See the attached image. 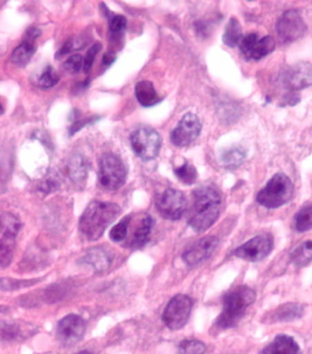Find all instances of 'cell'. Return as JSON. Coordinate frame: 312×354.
Returning <instances> with one entry per match:
<instances>
[{
    "label": "cell",
    "instance_id": "1",
    "mask_svg": "<svg viewBox=\"0 0 312 354\" xmlns=\"http://www.w3.org/2000/svg\"><path fill=\"white\" fill-rule=\"evenodd\" d=\"M222 207L223 198L217 188L212 185H201L193 192L188 224L195 232H204L218 220Z\"/></svg>",
    "mask_w": 312,
    "mask_h": 354
},
{
    "label": "cell",
    "instance_id": "2",
    "mask_svg": "<svg viewBox=\"0 0 312 354\" xmlns=\"http://www.w3.org/2000/svg\"><path fill=\"white\" fill-rule=\"evenodd\" d=\"M120 212V207L116 203L92 201L86 207L79 221L81 232L88 241L99 240Z\"/></svg>",
    "mask_w": 312,
    "mask_h": 354
},
{
    "label": "cell",
    "instance_id": "3",
    "mask_svg": "<svg viewBox=\"0 0 312 354\" xmlns=\"http://www.w3.org/2000/svg\"><path fill=\"white\" fill-rule=\"evenodd\" d=\"M255 300V291L248 286H239L233 289L224 297L223 311L216 320L217 328L226 330L235 327Z\"/></svg>",
    "mask_w": 312,
    "mask_h": 354
},
{
    "label": "cell",
    "instance_id": "4",
    "mask_svg": "<svg viewBox=\"0 0 312 354\" xmlns=\"http://www.w3.org/2000/svg\"><path fill=\"white\" fill-rule=\"evenodd\" d=\"M294 185L285 174L277 173L257 196L258 203L266 209H277L289 203L293 196Z\"/></svg>",
    "mask_w": 312,
    "mask_h": 354
},
{
    "label": "cell",
    "instance_id": "5",
    "mask_svg": "<svg viewBox=\"0 0 312 354\" xmlns=\"http://www.w3.org/2000/svg\"><path fill=\"white\" fill-rule=\"evenodd\" d=\"M98 178L106 189H119L128 178V169L123 160L113 153H104L99 160Z\"/></svg>",
    "mask_w": 312,
    "mask_h": 354
},
{
    "label": "cell",
    "instance_id": "6",
    "mask_svg": "<svg viewBox=\"0 0 312 354\" xmlns=\"http://www.w3.org/2000/svg\"><path fill=\"white\" fill-rule=\"evenodd\" d=\"M132 150L144 161L156 159L162 150V139L150 126H140L130 135Z\"/></svg>",
    "mask_w": 312,
    "mask_h": 354
},
{
    "label": "cell",
    "instance_id": "7",
    "mask_svg": "<svg viewBox=\"0 0 312 354\" xmlns=\"http://www.w3.org/2000/svg\"><path fill=\"white\" fill-rule=\"evenodd\" d=\"M193 302L186 295L179 294L168 302L162 315V320L168 328L181 330L187 324L192 313Z\"/></svg>",
    "mask_w": 312,
    "mask_h": 354
},
{
    "label": "cell",
    "instance_id": "8",
    "mask_svg": "<svg viewBox=\"0 0 312 354\" xmlns=\"http://www.w3.org/2000/svg\"><path fill=\"white\" fill-rule=\"evenodd\" d=\"M156 207L163 218L178 221L186 212L188 201L182 191L168 188L157 196Z\"/></svg>",
    "mask_w": 312,
    "mask_h": 354
},
{
    "label": "cell",
    "instance_id": "9",
    "mask_svg": "<svg viewBox=\"0 0 312 354\" xmlns=\"http://www.w3.org/2000/svg\"><path fill=\"white\" fill-rule=\"evenodd\" d=\"M275 29L284 43H293L304 36L307 26L299 10H291L284 12L278 19Z\"/></svg>",
    "mask_w": 312,
    "mask_h": 354
},
{
    "label": "cell",
    "instance_id": "10",
    "mask_svg": "<svg viewBox=\"0 0 312 354\" xmlns=\"http://www.w3.org/2000/svg\"><path fill=\"white\" fill-rule=\"evenodd\" d=\"M274 248V238L271 233L255 236L235 250V255L247 262L257 263L265 259Z\"/></svg>",
    "mask_w": 312,
    "mask_h": 354
},
{
    "label": "cell",
    "instance_id": "11",
    "mask_svg": "<svg viewBox=\"0 0 312 354\" xmlns=\"http://www.w3.org/2000/svg\"><path fill=\"white\" fill-rule=\"evenodd\" d=\"M201 131L202 123L199 117L193 113L185 114L171 131L170 142L176 147H187L197 140Z\"/></svg>",
    "mask_w": 312,
    "mask_h": 354
},
{
    "label": "cell",
    "instance_id": "12",
    "mask_svg": "<svg viewBox=\"0 0 312 354\" xmlns=\"http://www.w3.org/2000/svg\"><path fill=\"white\" fill-rule=\"evenodd\" d=\"M239 47L247 61H260L274 52L275 44L271 36L260 39L255 33H249L242 39Z\"/></svg>",
    "mask_w": 312,
    "mask_h": 354
},
{
    "label": "cell",
    "instance_id": "13",
    "mask_svg": "<svg viewBox=\"0 0 312 354\" xmlns=\"http://www.w3.org/2000/svg\"><path fill=\"white\" fill-rule=\"evenodd\" d=\"M281 82L289 91H298L312 86V64L300 62L283 73Z\"/></svg>",
    "mask_w": 312,
    "mask_h": 354
},
{
    "label": "cell",
    "instance_id": "14",
    "mask_svg": "<svg viewBox=\"0 0 312 354\" xmlns=\"http://www.w3.org/2000/svg\"><path fill=\"white\" fill-rule=\"evenodd\" d=\"M86 324L78 315H68L59 322L57 336L59 341L66 346H72L80 342L86 333Z\"/></svg>",
    "mask_w": 312,
    "mask_h": 354
},
{
    "label": "cell",
    "instance_id": "15",
    "mask_svg": "<svg viewBox=\"0 0 312 354\" xmlns=\"http://www.w3.org/2000/svg\"><path fill=\"white\" fill-rule=\"evenodd\" d=\"M219 244L215 236H206L193 244L182 255L184 263L189 266H195L202 263L212 257Z\"/></svg>",
    "mask_w": 312,
    "mask_h": 354
},
{
    "label": "cell",
    "instance_id": "16",
    "mask_svg": "<svg viewBox=\"0 0 312 354\" xmlns=\"http://www.w3.org/2000/svg\"><path fill=\"white\" fill-rule=\"evenodd\" d=\"M41 35V30L36 27H30L25 32L22 43L13 50L11 62L19 67L26 66L32 60L37 50L36 41Z\"/></svg>",
    "mask_w": 312,
    "mask_h": 354
},
{
    "label": "cell",
    "instance_id": "17",
    "mask_svg": "<svg viewBox=\"0 0 312 354\" xmlns=\"http://www.w3.org/2000/svg\"><path fill=\"white\" fill-rule=\"evenodd\" d=\"M89 161L81 154L75 153L67 160L64 167V176L75 185L81 187L86 184L89 173Z\"/></svg>",
    "mask_w": 312,
    "mask_h": 354
},
{
    "label": "cell",
    "instance_id": "18",
    "mask_svg": "<svg viewBox=\"0 0 312 354\" xmlns=\"http://www.w3.org/2000/svg\"><path fill=\"white\" fill-rule=\"evenodd\" d=\"M111 257L103 248H94L89 250L83 257L79 259L81 266L91 267L95 272L106 271L111 265Z\"/></svg>",
    "mask_w": 312,
    "mask_h": 354
},
{
    "label": "cell",
    "instance_id": "19",
    "mask_svg": "<svg viewBox=\"0 0 312 354\" xmlns=\"http://www.w3.org/2000/svg\"><path fill=\"white\" fill-rule=\"evenodd\" d=\"M261 354H302V350L291 336L280 334L264 348Z\"/></svg>",
    "mask_w": 312,
    "mask_h": 354
},
{
    "label": "cell",
    "instance_id": "20",
    "mask_svg": "<svg viewBox=\"0 0 312 354\" xmlns=\"http://www.w3.org/2000/svg\"><path fill=\"white\" fill-rule=\"evenodd\" d=\"M135 95L140 105L145 108L155 106L162 101V97L157 95L153 83L148 80L140 81L135 86Z\"/></svg>",
    "mask_w": 312,
    "mask_h": 354
},
{
    "label": "cell",
    "instance_id": "21",
    "mask_svg": "<svg viewBox=\"0 0 312 354\" xmlns=\"http://www.w3.org/2000/svg\"><path fill=\"white\" fill-rule=\"evenodd\" d=\"M246 159V150L241 145H234L221 153L219 162L222 167L228 170H234L240 167Z\"/></svg>",
    "mask_w": 312,
    "mask_h": 354
},
{
    "label": "cell",
    "instance_id": "22",
    "mask_svg": "<svg viewBox=\"0 0 312 354\" xmlns=\"http://www.w3.org/2000/svg\"><path fill=\"white\" fill-rule=\"evenodd\" d=\"M153 226V221L150 216H145L144 218L140 220L135 227L133 233H132L130 240H129V245L131 248H142L147 243Z\"/></svg>",
    "mask_w": 312,
    "mask_h": 354
},
{
    "label": "cell",
    "instance_id": "23",
    "mask_svg": "<svg viewBox=\"0 0 312 354\" xmlns=\"http://www.w3.org/2000/svg\"><path fill=\"white\" fill-rule=\"evenodd\" d=\"M303 307L295 303H288L278 307L277 310L269 315V320L272 322H291L302 317Z\"/></svg>",
    "mask_w": 312,
    "mask_h": 354
},
{
    "label": "cell",
    "instance_id": "24",
    "mask_svg": "<svg viewBox=\"0 0 312 354\" xmlns=\"http://www.w3.org/2000/svg\"><path fill=\"white\" fill-rule=\"evenodd\" d=\"M289 259L298 269L312 262V241H303L289 254Z\"/></svg>",
    "mask_w": 312,
    "mask_h": 354
},
{
    "label": "cell",
    "instance_id": "25",
    "mask_svg": "<svg viewBox=\"0 0 312 354\" xmlns=\"http://www.w3.org/2000/svg\"><path fill=\"white\" fill-rule=\"evenodd\" d=\"M60 81V75L52 66H45L37 75H33V85L41 89H48L55 86Z\"/></svg>",
    "mask_w": 312,
    "mask_h": 354
},
{
    "label": "cell",
    "instance_id": "26",
    "mask_svg": "<svg viewBox=\"0 0 312 354\" xmlns=\"http://www.w3.org/2000/svg\"><path fill=\"white\" fill-rule=\"evenodd\" d=\"M242 39H243V30H242L240 22L235 17H233L224 29L223 43L227 47L234 48L240 44Z\"/></svg>",
    "mask_w": 312,
    "mask_h": 354
},
{
    "label": "cell",
    "instance_id": "27",
    "mask_svg": "<svg viewBox=\"0 0 312 354\" xmlns=\"http://www.w3.org/2000/svg\"><path fill=\"white\" fill-rule=\"evenodd\" d=\"M21 222L10 213H4L1 216V239L15 240L21 230Z\"/></svg>",
    "mask_w": 312,
    "mask_h": 354
},
{
    "label": "cell",
    "instance_id": "28",
    "mask_svg": "<svg viewBox=\"0 0 312 354\" xmlns=\"http://www.w3.org/2000/svg\"><path fill=\"white\" fill-rule=\"evenodd\" d=\"M294 227L299 232H307L312 229V204L303 207L295 215Z\"/></svg>",
    "mask_w": 312,
    "mask_h": 354
},
{
    "label": "cell",
    "instance_id": "29",
    "mask_svg": "<svg viewBox=\"0 0 312 354\" xmlns=\"http://www.w3.org/2000/svg\"><path fill=\"white\" fill-rule=\"evenodd\" d=\"M174 174H175L177 178L179 181L186 185L195 184L197 178H198V173H197L196 168L187 161H185L184 164H182L181 167L175 168Z\"/></svg>",
    "mask_w": 312,
    "mask_h": 354
},
{
    "label": "cell",
    "instance_id": "30",
    "mask_svg": "<svg viewBox=\"0 0 312 354\" xmlns=\"http://www.w3.org/2000/svg\"><path fill=\"white\" fill-rule=\"evenodd\" d=\"M206 346L197 339L182 342L178 348L177 354H204Z\"/></svg>",
    "mask_w": 312,
    "mask_h": 354
},
{
    "label": "cell",
    "instance_id": "31",
    "mask_svg": "<svg viewBox=\"0 0 312 354\" xmlns=\"http://www.w3.org/2000/svg\"><path fill=\"white\" fill-rule=\"evenodd\" d=\"M131 222V216L128 215L126 217L122 218L119 221V223L117 224L116 226L111 230L110 238L112 241H122L125 240L126 234H128L129 224Z\"/></svg>",
    "mask_w": 312,
    "mask_h": 354
},
{
    "label": "cell",
    "instance_id": "32",
    "mask_svg": "<svg viewBox=\"0 0 312 354\" xmlns=\"http://www.w3.org/2000/svg\"><path fill=\"white\" fill-rule=\"evenodd\" d=\"M86 39L83 37L69 39V40L64 44V46L61 48L60 50H59L57 55H56V57H58V56L60 57V56L67 55V53L83 49V48L86 47Z\"/></svg>",
    "mask_w": 312,
    "mask_h": 354
},
{
    "label": "cell",
    "instance_id": "33",
    "mask_svg": "<svg viewBox=\"0 0 312 354\" xmlns=\"http://www.w3.org/2000/svg\"><path fill=\"white\" fill-rule=\"evenodd\" d=\"M64 68L70 74H77L84 69V57L81 55H74L69 57L64 64Z\"/></svg>",
    "mask_w": 312,
    "mask_h": 354
},
{
    "label": "cell",
    "instance_id": "34",
    "mask_svg": "<svg viewBox=\"0 0 312 354\" xmlns=\"http://www.w3.org/2000/svg\"><path fill=\"white\" fill-rule=\"evenodd\" d=\"M101 50V44L99 43L95 44L92 45L91 48H90L88 52H87L86 55L84 56V72L86 74H88L90 71H91L92 66H94L95 57H97L98 53L100 52Z\"/></svg>",
    "mask_w": 312,
    "mask_h": 354
},
{
    "label": "cell",
    "instance_id": "35",
    "mask_svg": "<svg viewBox=\"0 0 312 354\" xmlns=\"http://www.w3.org/2000/svg\"><path fill=\"white\" fill-rule=\"evenodd\" d=\"M126 25H128V21H126L125 17L122 15L114 16L110 19V24H109V32H111L112 35H120V33L125 32Z\"/></svg>",
    "mask_w": 312,
    "mask_h": 354
},
{
    "label": "cell",
    "instance_id": "36",
    "mask_svg": "<svg viewBox=\"0 0 312 354\" xmlns=\"http://www.w3.org/2000/svg\"><path fill=\"white\" fill-rule=\"evenodd\" d=\"M95 119L97 120V118L92 117V118H89V119L78 120V122L74 123V124H72V127L70 128V131H69L70 135H71V136H72V135H75V133H77V131L81 130V129L86 127V126L92 124V123L95 122Z\"/></svg>",
    "mask_w": 312,
    "mask_h": 354
},
{
    "label": "cell",
    "instance_id": "37",
    "mask_svg": "<svg viewBox=\"0 0 312 354\" xmlns=\"http://www.w3.org/2000/svg\"><path fill=\"white\" fill-rule=\"evenodd\" d=\"M102 63L104 66H111L117 60V55L114 53H106L103 56Z\"/></svg>",
    "mask_w": 312,
    "mask_h": 354
},
{
    "label": "cell",
    "instance_id": "38",
    "mask_svg": "<svg viewBox=\"0 0 312 354\" xmlns=\"http://www.w3.org/2000/svg\"><path fill=\"white\" fill-rule=\"evenodd\" d=\"M75 354H94V353L89 352V351H83V352H79Z\"/></svg>",
    "mask_w": 312,
    "mask_h": 354
}]
</instances>
